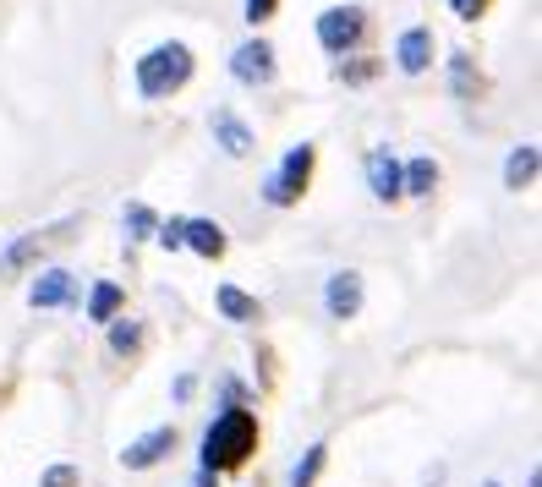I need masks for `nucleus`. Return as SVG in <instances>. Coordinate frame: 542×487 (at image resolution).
<instances>
[{
  "mask_svg": "<svg viewBox=\"0 0 542 487\" xmlns=\"http://www.w3.org/2000/svg\"><path fill=\"white\" fill-rule=\"evenodd\" d=\"M252 449H258V422H252L247 411H225L209 433H203V471L241 466Z\"/></svg>",
  "mask_w": 542,
  "mask_h": 487,
  "instance_id": "1",
  "label": "nucleus"
},
{
  "mask_svg": "<svg viewBox=\"0 0 542 487\" xmlns=\"http://www.w3.org/2000/svg\"><path fill=\"white\" fill-rule=\"evenodd\" d=\"M192 77V50L187 44H159L137 61V94L143 99H170L176 88H187Z\"/></svg>",
  "mask_w": 542,
  "mask_h": 487,
  "instance_id": "2",
  "label": "nucleus"
},
{
  "mask_svg": "<svg viewBox=\"0 0 542 487\" xmlns=\"http://www.w3.org/2000/svg\"><path fill=\"white\" fill-rule=\"evenodd\" d=\"M307 176H313V143H296L291 154L280 159V170H274V176L263 181V197H269L274 208H291L296 197H302Z\"/></svg>",
  "mask_w": 542,
  "mask_h": 487,
  "instance_id": "3",
  "label": "nucleus"
},
{
  "mask_svg": "<svg viewBox=\"0 0 542 487\" xmlns=\"http://www.w3.org/2000/svg\"><path fill=\"white\" fill-rule=\"evenodd\" d=\"M356 39H362V11L334 6V11H324V17H318V44H324L329 55H345Z\"/></svg>",
  "mask_w": 542,
  "mask_h": 487,
  "instance_id": "4",
  "label": "nucleus"
},
{
  "mask_svg": "<svg viewBox=\"0 0 542 487\" xmlns=\"http://www.w3.org/2000/svg\"><path fill=\"white\" fill-rule=\"evenodd\" d=\"M230 72H236V83H247V88L274 83V50L263 39H247L236 55H230Z\"/></svg>",
  "mask_w": 542,
  "mask_h": 487,
  "instance_id": "5",
  "label": "nucleus"
},
{
  "mask_svg": "<svg viewBox=\"0 0 542 487\" xmlns=\"http://www.w3.org/2000/svg\"><path fill=\"white\" fill-rule=\"evenodd\" d=\"M170 449H176V427H154V433H143L137 444L121 449V466L126 471H148V466H159Z\"/></svg>",
  "mask_w": 542,
  "mask_h": 487,
  "instance_id": "6",
  "label": "nucleus"
},
{
  "mask_svg": "<svg viewBox=\"0 0 542 487\" xmlns=\"http://www.w3.org/2000/svg\"><path fill=\"white\" fill-rule=\"evenodd\" d=\"M324 307H329V318H356L362 312V274H334L329 280V291H324Z\"/></svg>",
  "mask_w": 542,
  "mask_h": 487,
  "instance_id": "7",
  "label": "nucleus"
},
{
  "mask_svg": "<svg viewBox=\"0 0 542 487\" xmlns=\"http://www.w3.org/2000/svg\"><path fill=\"white\" fill-rule=\"evenodd\" d=\"M395 61H400V72H406V77L428 72V61H433V33H428V28H406V33H400V44H395Z\"/></svg>",
  "mask_w": 542,
  "mask_h": 487,
  "instance_id": "8",
  "label": "nucleus"
},
{
  "mask_svg": "<svg viewBox=\"0 0 542 487\" xmlns=\"http://www.w3.org/2000/svg\"><path fill=\"white\" fill-rule=\"evenodd\" d=\"M77 296V280L66 269H50V274H39V280L28 285V301L33 307H66V301Z\"/></svg>",
  "mask_w": 542,
  "mask_h": 487,
  "instance_id": "9",
  "label": "nucleus"
},
{
  "mask_svg": "<svg viewBox=\"0 0 542 487\" xmlns=\"http://www.w3.org/2000/svg\"><path fill=\"white\" fill-rule=\"evenodd\" d=\"M367 187H373L378 203H395V197H400V165L384 154V148L367 154Z\"/></svg>",
  "mask_w": 542,
  "mask_h": 487,
  "instance_id": "10",
  "label": "nucleus"
},
{
  "mask_svg": "<svg viewBox=\"0 0 542 487\" xmlns=\"http://www.w3.org/2000/svg\"><path fill=\"white\" fill-rule=\"evenodd\" d=\"M214 143L225 148L230 159H247V154H252V126L236 121L230 110H219V115H214Z\"/></svg>",
  "mask_w": 542,
  "mask_h": 487,
  "instance_id": "11",
  "label": "nucleus"
},
{
  "mask_svg": "<svg viewBox=\"0 0 542 487\" xmlns=\"http://www.w3.org/2000/svg\"><path fill=\"white\" fill-rule=\"evenodd\" d=\"M181 247H192L198 258H219V252H225V230H219L214 219H187V230H181Z\"/></svg>",
  "mask_w": 542,
  "mask_h": 487,
  "instance_id": "12",
  "label": "nucleus"
},
{
  "mask_svg": "<svg viewBox=\"0 0 542 487\" xmlns=\"http://www.w3.org/2000/svg\"><path fill=\"white\" fill-rule=\"evenodd\" d=\"M532 181H537V143H521L510 159H504V187L521 192V187H532Z\"/></svg>",
  "mask_w": 542,
  "mask_h": 487,
  "instance_id": "13",
  "label": "nucleus"
},
{
  "mask_svg": "<svg viewBox=\"0 0 542 487\" xmlns=\"http://www.w3.org/2000/svg\"><path fill=\"white\" fill-rule=\"evenodd\" d=\"M219 312H225L230 323H252V318H263V307L252 301L247 291H236V285H219Z\"/></svg>",
  "mask_w": 542,
  "mask_h": 487,
  "instance_id": "14",
  "label": "nucleus"
},
{
  "mask_svg": "<svg viewBox=\"0 0 542 487\" xmlns=\"http://www.w3.org/2000/svg\"><path fill=\"white\" fill-rule=\"evenodd\" d=\"M438 187V165L433 159H411L406 170H400V192H411V197H428Z\"/></svg>",
  "mask_w": 542,
  "mask_h": 487,
  "instance_id": "15",
  "label": "nucleus"
},
{
  "mask_svg": "<svg viewBox=\"0 0 542 487\" xmlns=\"http://www.w3.org/2000/svg\"><path fill=\"white\" fill-rule=\"evenodd\" d=\"M115 312H121V285L99 280L94 296H88V318H94V323H115Z\"/></svg>",
  "mask_w": 542,
  "mask_h": 487,
  "instance_id": "16",
  "label": "nucleus"
},
{
  "mask_svg": "<svg viewBox=\"0 0 542 487\" xmlns=\"http://www.w3.org/2000/svg\"><path fill=\"white\" fill-rule=\"evenodd\" d=\"M154 230H159L154 208H148V203H126V236L143 241V236H154Z\"/></svg>",
  "mask_w": 542,
  "mask_h": 487,
  "instance_id": "17",
  "label": "nucleus"
},
{
  "mask_svg": "<svg viewBox=\"0 0 542 487\" xmlns=\"http://www.w3.org/2000/svg\"><path fill=\"white\" fill-rule=\"evenodd\" d=\"M50 247V236L44 230H33V236H22V241H11L6 247V269H17V263H28V258H39V252Z\"/></svg>",
  "mask_w": 542,
  "mask_h": 487,
  "instance_id": "18",
  "label": "nucleus"
},
{
  "mask_svg": "<svg viewBox=\"0 0 542 487\" xmlns=\"http://www.w3.org/2000/svg\"><path fill=\"white\" fill-rule=\"evenodd\" d=\"M137 345H143V323L126 318V323H115V329H110V351H115V356H132Z\"/></svg>",
  "mask_w": 542,
  "mask_h": 487,
  "instance_id": "19",
  "label": "nucleus"
},
{
  "mask_svg": "<svg viewBox=\"0 0 542 487\" xmlns=\"http://www.w3.org/2000/svg\"><path fill=\"white\" fill-rule=\"evenodd\" d=\"M318 471H324V444H313V449L302 455V466L291 471V487H313V477H318Z\"/></svg>",
  "mask_w": 542,
  "mask_h": 487,
  "instance_id": "20",
  "label": "nucleus"
},
{
  "mask_svg": "<svg viewBox=\"0 0 542 487\" xmlns=\"http://www.w3.org/2000/svg\"><path fill=\"white\" fill-rule=\"evenodd\" d=\"M449 77H455V94L460 99H477V77H471V61H466V55H455V61H449Z\"/></svg>",
  "mask_w": 542,
  "mask_h": 487,
  "instance_id": "21",
  "label": "nucleus"
},
{
  "mask_svg": "<svg viewBox=\"0 0 542 487\" xmlns=\"http://www.w3.org/2000/svg\"><path fill=\"white\" fill-rule=\"evenodd\" d=\"M39 487H77V466H50Z\"/></svg>",
  "mask_w": 542,
  "mask_h": 487,
  "instance_id": "22",
  "label": "nucleus"
},
{
  "mask_svg": "<svg viewBox=\"0 0 542 487\" xmlns=\"http://www.w3.org/2000/svg\"><path fill=\"white\" fill-rule=\"evenodd\" d=\"M449 11H455L460 22H477L482 11H488V0H449Z\"/></svg>",
  "mask_w": 542,
  "mask_h": 487,
  "instance_id": "23",
  "label": "nucleus"
},
{
  "mask_svg": "<svg viewBox=\"0 0 542 487\" xmlns=\"http://www.w3.org/2000/svg\"><path fill=\"white\" fill-rule=\"evenodd\" d=\"M181 230H187V219H170V225H159V241H165V252L181 247Z\"/></svg>",
  "mask_w": 542,
  "mask_h": 487,
  "instance_id": "24",
  "label": "nucleus"
},
{
  "mask_svg": "<svg viewBox=\"0 0 542 487\" xmlns=\"http://www.w3.org/2000/svg\"><path fill=\"white\" fill-rule=\"evenodd\" d=\"M280 0H247V22H269Z\"/></svg>",
  "mask_w": 542,
  "mask_h": 487,
  "instance_id": "25",
  "label": "nucleus"
},
{
  "mask_svg": "<svg viewBox=\"0 0 542 487\" xmlns=\"http://www.w3.org/2000/svg\"><path fill=\"white\" fill-rule=\"evenodd\" d=\"M345 77H351V83H367V77H373V61H356V66H345Z\"/></svg>",
  "mask_w": 542,
  "mask_h": 487,
  "instance_id": "26",
  "label": "nucleus"
},
{
  "mask_svg": "<svg viewBox=\"0 0 542 487\" xmlns=\"http://www.w3.org/2000/svg\"><path fill=\"white\" fill-rule=\"evenodd\" d=\"M192 487H219V477H214V471H198V477H192Z\"/></svg>",
  "mask_w": 542,
  "mask_h": 487,
  "instance_id": "27",
  "label": "nucleus"
}]
</instances>
